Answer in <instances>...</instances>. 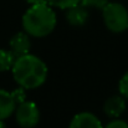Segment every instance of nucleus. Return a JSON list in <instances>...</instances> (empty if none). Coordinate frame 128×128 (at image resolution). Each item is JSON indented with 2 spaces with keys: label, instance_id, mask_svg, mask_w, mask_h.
<instances>
[{
  "label": "nucleus",
  "instance_id": "9",
  "mask_svg": "<svg viewBox=\"0 0 128 128\" xmlns=\"http://www.w3.org/2000/svg\"><path fill=\"white\" fill-rule=\"evenodd\" d=\"M16 102L11 92L0 88V121H4L14 114Z\"/></svg>",
  "mask_w": 128,
  "mask_h": 128
},
{
  "label": "nucleus",
  "instance_id": "12",
  "mask_svg": "<svg viewBox=\"0 0 128 128\" xmlns=\"http://www.w3.org/2000/svg\"><path fill=\"white\" fill-rule=\"evenodd\" d=\"M118 91L124 98H128V71L121 77L118 82Z\"/></svg>",
  "mask_w": 128,
  "mask_h": 128
},
{
  "label": "nucleus",
  "instance_id": "3",
  "mask_svg": "<svg viewBox=\"0 0 128 128\" xmlns=\"http://www.w3.org/2000/svg\"><path fill=\"white\" fill-rule=\"evenodd\" d=\"M102 19L104 26L114 34L128 30V10L121 2H107L102 9Z\"/></svg>",
  "mask_w": 128,
  "mask_h": 128
},
{
  "label": "nucleus",
  "instance_id": "13",
  "mask_svg": "<svg viewBox=\"0 0 128 128\" xmlns=\"http://www.w3.org/2000/svg\"><path fill=\"white\" fill-rule=\"evenodd\" d=\"M108 0H81L80 4H82L86 8H96V9H102Z\"/></svg>",
  "mask_w": 128,
  "mask_h": 128
},
{
  "label": "nucleus",
  "instance_id": "5",
  "mask_svg": "<svg viewBox=\"0 0 128 128\" xmlns=\"http://www.w3.org/2000/svg\"><path fill=\"white\" fill-rule=\"evenodd\" d=\"M30 48H31V40L25 31L16 32L9 41V50L14 54L15 57L29 54Z\"/></svg>",
  "mask_w": 128,
  "mask_h": 128
},
{
  "label": "nucleus",
  "instance_id": "15",
  "mask_svg": "<svg viewBox=\"0 0 128 128\" xmlns=\"http://www.w3.org/2000/svg\"><path fill=\"white\" fill-rule=\"evenodd\" d=\"M11 93H12V96H14V100H15L16 104H19V103H21L22 101H25V88H22V87L19 86V88L15 90V91H12Z\"/></svg>",
  "mask_w": 128,
  "mask_h": 128
},
{
  "label": "nucleus",
  "instance_id": "4",
  "mask_svg": "<svg viewBox=\"0 0 128 128\" xmlns=\"http://www.w3.org/2000/svg\"><path fill=\"white\" fill-rule=\"evenodd\" d=\"M15 120L21 128H34L40 122V110L32 101H22L16 104Z\"/></svg>",
  "mask_w": 128,
  "mask_h": 128
},
{
  "label": "nucleus",
  "instance_id": "6",
  "mask_svg": "<svg viewBox=\"0 0 128 128\" xmlns=\"http://www.w3.org/2000/svg\"><path fill=\"white\" fill-rule=\"evenodd\" d=\"M68 128H103L101 120L91 112H80L75 114Z\"/></svg>",
  "mask_w": 128,
  "mask_h": 128
},
{
  "label": "nucleus",
  "instance_id": "8",
  "mask_svg": "<svg viewBox=\"0 0 128 128\" xmlns=\"http://www.w3.org/2000/svg\"><path fill=\"white\" fill-rule=\"evenodd\" d=\"M88 20V11L87 8L82 4L74 5L66 9V21L74 28L84 26Z\"/></svg>",
  "mask_w": 128,
  "mask_h": 128
},
{
  "label": "nucleus",
  "instance_id": "14",
  "mask_svg": "<svg viewBox=\"0 0 128 128\" xmlns=\"http://www.w3.org/2000/svg\"><path fill=\"white\" fill-rule=\"evenodd\" d=\"M103 128H128V123L123 120L114 118L113 121L107 123V126H103Z\"/></svg>",
  "mask_w": 128,
  "mask_h": 128
},
{
  "label": "nucleus",
  "instance_id": "16",
  "mask_svg": "<svg viewBox=\"0 0 128 128\" xmlns=\"http://www.w3.org/2000/svg\"><path fill=\"white\" fill-rule=\"evenodd\" d=\"M28 4L30 5H35V4H42V2H46V0H25Z\"/></svg>",
  "mask_w": 128,
  "mask_h": 128
},
{
  "label": "nucleus",
  "instance_id": "7",
  "mask_svg": "<svg viewBox=\"0 0 128 128\" xmlns=\"http://www.w3.org/2000/svg\"><path fill=\"white\" fill-rule=\"evenodd\" d=\"M126 98L122 94H114L106 100L103 104V112L111 118H118L126 111Z\"/></svg>",
  "mask_w": 128,
  "mask_h": 128
},
{
  "label": "nucleus",
  "instance_id": "1",
  "mask_svg": "<svg viewBox=\"0 0 128 128\" xmlns=\"http://www.w3.org/2000/svg\"><path fill=\"white\" fill-rule=\"evenodd\" d=\"M15 82L25 90H36L45 84L48 68L42 60L32 54L18 56L11 66Z\"/></svg>",
  "mask_w": 128,
  "mask_h": 128
},
{
  "label": "nucleus",
  "instance_id": "11",
  "mask_svg": "<svg viewBox=\"0 0 128 128\" xmlns=\"http://www.w3.org/2000/svg\"><path fill=\"white\" fill-rule=\"evenodd\" d=\"M80 1L81 0H46V2L50 6L62 9V10H66L74 5H77V4H80Z\"/></svg>",
  "mask_w": 128,
  "mask_h": 128
},
{
  "label": "nucleus",
  "instance_id": "10",
  "mask_svg": "<svg viewBox=\"0 0 128 128\" xmlns=\"http://www.w3.org/2000/svg\"><path fill=\"white\" fill-rule=\"evenodd\" d=\"M15 56L10 50L0 48V72H5L8 70H11V66L15 61Z\"/></svg>",
  "mask_w": 128,
  "mask_h": 128
},
{
  "label": "nucleus",
  "instance_id": "2",
  "mask_svg": "<svg viewBox=\"0 0 128 128\" xmlns=\"http://www.w3.org/2000/svg\"><path fill=\"white\" fill-rule=\"evenodd\" d=\"M57 24V16L47 2L31 5L22 15V30L32 38L41 39L50 35Z\"/></svg>",
  "mask_w": 128,
  "mask_h": 128
}]
</instances>
